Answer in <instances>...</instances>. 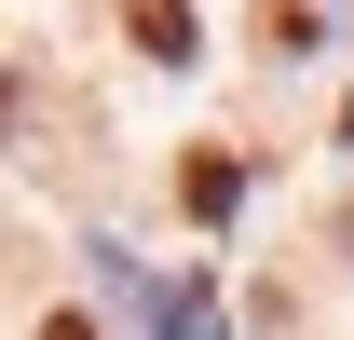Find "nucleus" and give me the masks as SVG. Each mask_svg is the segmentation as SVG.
Masks as SVG:
<instances>
[{"instance_id":"f03ea898","label":"nucleus","mask_w":354,"mask_h":340,"mask_svg":"<svg viewBox=\"0 0 354 340\" xmlns=\"http://www.w3.org/2000/svg\"><path fill=\"white\" fill-rule=\"evenodd\" d=\"M136 41H150V55H191V0H136Z\"/></svg>"},{"instance_id":"7ed1b4c3","label":"nucleus","mask_w":354,"mask_h":340,"mask_svg":"<svg viewBox=\"0 0 354 340\" xmlns=\"http://www.w3.org/2000/svg\"><path fill=\"white\" fill-rule=\"evenodd\" d=\"M41 340H95V327H82V313H55V327H41Z\"/></svg>"},{"instance_id":"f257e3e1","label":"nucleus","mask_w":354,"mask_h":340,"mask_svg":"<svg viewBox=\"0 0 354 340\" xmlns=\"http://www.w3.org/2000/svg\"><path fill=\"white\" fill-rule=\"evenodd\" d=\"M177 205H191V218H232V205H245V164L191 150V164H177Z\"/></svg>"}]
</instances>
